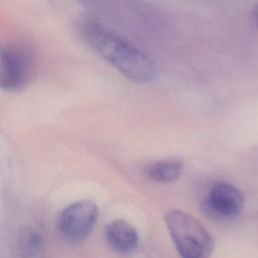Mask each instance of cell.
<instances>
[{
    "label": "cell",
    "instance_id": "1",
    "mask_svg": "<svg viewBox=\"0 0 258 258\" xmlns=\"http://www.w3.org/2000/svg\"><path fill=\"white\" fill-rule=\"evenodd\" d=\"M79 30L90 47L129 80L147 83L154 78V67L146 55L101 25L85 20Z\"/></svg>",
    "mask_w": 258,
    "mask_h": 258
},
{
    "label": "cell",
    "instance_id": "2",
    "mask_svg": "<svg viewBox=\"0 0 258 258\" xmlns=\"http://www.w3.org/2000/svg\"><path fill=\"white\" fill-rule=\"evenodd\" d=\"M164 220L180 258H211L214 239L198 219L183 211L170 210Z\"/></svg>",
    "mask_w": 258,
    "mask_h": 258
},
{
    "label": "cell",
    "instance_id": "3",
    "mask_svg": "<svg viewBox=\"0 0 258 258\" xmlns=\"http://www.w3.org/2000/svg\"><path fill=\"white\" fill-rule=\"evenodd\" d=\"M36 58L31 46L13 41L0 46V88L15 92L27 86L34 76Z\"/></svg>",
    "mask_w": 258,
    "mask_h": 258
},
{
    "label": "cell",
    "instance_id": "4",
    "mask_svg": "<svg viewBox=\"0 0 258 258\" xmlns=\"http://www.w3.org/2000/svg\"><path fill=\"white\" fill-rule=\"evenodd\" d=\"M98 206L89 200L75 202L67 206L58 216L57 226L60 233L69 240H86L98 221Z\"/></svg>",
    "mask_w": 258,
    "mask_h": 258
},
{
    "label": "cell",
    "instance_id": "5",
    "mask_svg": "<svg viewBox=\"0 0 258 258\" xmlns=\"http://www.w3.org/2000/svg\"><path fill=\"white\" fill-rule=\"evenodd\" d=\"M245 205V198L240 189L227 183L214 184L205 199L206 209L210 214L222 219L238 216Z\"/></svg>",
    "mask_w": 258,
    "mask_h": 258
},
{
    "label": "cell",
    "instance_id": "6",
    "mask_svg": "<svg viewBox=\"0 0 258 258\" xmlns=\"http://www.w3.org/2000/svg\"><path fill=\"white\" fill-rule=\"evenodd\" d=\"M110 248L119 254H129L137 249L139 236L136 229L124 220H115L106 228Z\"/></svg>",
    "mask_w": 258,
    "mask_h": 258
},
{
    "label": "cell",
    "instance_id": "7",
    "mask_svg": "<svg viewBox=\"0 0 258 258\" xmlns=\"http://www.w3.org/2000/svg\"><path fill=\"white\" fill-rule=\"evenodd\" d=\"M182 170L180 161H159L151 164L147 170V176L156 182H171L176 180Z\"/></svg>",
    "mask_w": 258,
    "mask_h": 258
},
{
    "label": "cell",
    "instance_id": "8",
    "mask_svg": "<svg viewBox=\"0 0 258 258\" xmlns=\"http://www.w3.org/2000/svg\"><path fill=\"white\" fill-rule=\"evenodd\" d=\"M252 14H253V18H254V21L256 23V25L258 26V4L255 5L253 7V11H252Z\"/></svg>",
    "mask_w": 258,
    "mask_h": 258
}]
</instances>
